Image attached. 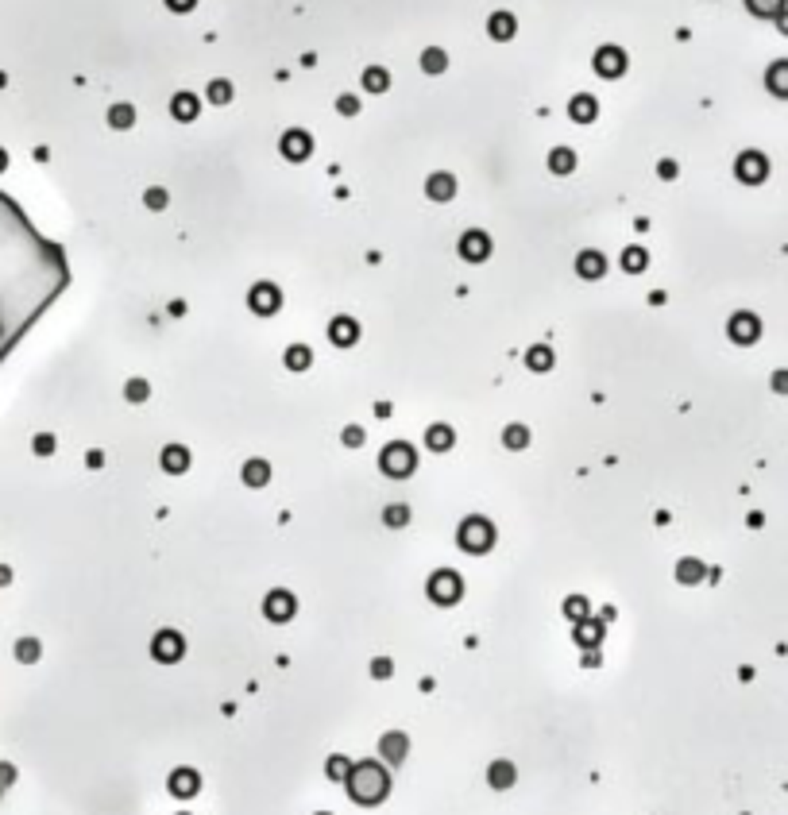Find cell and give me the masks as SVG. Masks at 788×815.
<instances>
[{
	"label": "cell",
	"mask_w": 788,
	"mask_h": 815,
	"mask_svg": "<svg viewBox=\"0 0 788 815\" xmlns=\"http://www.w3.org/2000/svg\"><path fill=\"white\" fill-rule=\"evenodd\" d=\"M344 789L352 796V804L375 808V804H383L386 796H391V773H386L383 761H352V773H348Z\"/></svg>",
	"instance_id": "1"
},
{
	"label": "cell",
	"mask_w": 788,
	"mask_h": 815,
	"mask_svg": "<svg viewBox=\"0 0 788 815\" xmlns=\"http://www.w3.org/2000/svg\"><path fill=\"white\" fill-rule=\"evenodd\" d=\"M457 545L464 549V553H472V556L491 553V549H495V522H487L483 514L464 518L460 529H457Z\"/></svg>",
	"instance_id": "2"
},
{
	"label": "cell",
	"mask_w": 788,
	"mask_h": 815,
	"mask_svg": "<svg viewBox=\"0 0 788 815\" xmlns=\"http://www.w3.org/2000/svg\"><path fill=\"white\" fill-rule=\"evenodd\" d=\"M417 468V452L414 444L406 441H391L383 444V452H379V471H383L386 479H410Z\"/></svg>",
	"instance_id": "3"
},
{
	"label": "cell",
	"mask_w": 788,
	"mask_h": 815,
	"mask_svg": "<svg viewBox=\"0 0 788 815\" xmlns=\"http://www.w3.org/2000/svg\"><path fill=\"white\" fill-rule=\"evenodd\" d=\"M425 591H429V599L437 606H457L464 599V580L452 568H437V572L429 576V584H425Z\"/></svg>",
	"instance_id": "4"
},
{
	"label": "cell",
	"mask_w": 788,
	"mask_h": 815,
	"mask_svg": "<svg viewBox=\"0 0 788 815\" xmlns=\"http://www.w3.org/2000/svg\"><path fill=\"white\" fill-rule=\"evenodd\" d=\"M151 657L159 661V665H174V661L186 657V638L178 630H159L155 638H151Z\"/></svg>",
	"instance_id": "5"
},
{
	"label": "cell",
	"mask_w": 788,
	"mask_h": 815,
	"mask_svg": "<svg viewBox=\"0 0 788 815\" xmlns=\"http://www.w3.org/2000/svg\"><path fill=\"white\" fill-rule=\"evenodd\" d=\"M592 70L599 74V78H607V81L622 78V74H626V51H622V46H614V43H603L599 51L592 54Z\"/></svg>",
	"instance_id": "6"
},
{
	"label": "cell",
	"mask_w": 788,
	"mask_h": 815,
	"mask_svg": "<svg viewBox=\"0 0 788 815\" xmlns=\"http://www.w3.org/2000/svg\"><path fill=\"white\" fill-rule=\"evenodd\" d=\"M734 178L746 186H762L769 178V159L762 151H742V155L734 159Z\"/></svg>",
	"instance_id": "7"
},
{
	"label": "cell",
	"mask_w": 788,
	"mask_h": 815,
	"mask_svg": "<svg viewBox=\"0 0 788 815\" xmlns=\"http://www.w3.org/2000/svg\"><path fill=\"white\" fill-rule=\"evenodd\" d=\"M248 306L255 317H274L282 309V290L274 286V282H255L248 290Z\"/></svg>",
	"instance_id": "8"
},
{
	"label": "cell",
	"mask_w": 788,
	"mask_h": 815,
	"mask_svg": "<svg viewBox=\"0 0 788 815\" xmlns=\"http://www.w3.org/2000/svg\"><path fill=\"white\" fill-rule=\"evenodd\" d=\"M727 336L734 340V344H754V340L762 336V321H757V314H749V309H738V314H730V321H727Z\"/></svg>",
	"instance_id": "9"
},
{
	"label": "cell",
	"mask_w": 788,
	"mask_h": 815,
	"mask_svg": "<svg viewBox=\"0 0 788 815\" xmlns=\"http://www.w3.org/2000/svg\"><path fill=\"white\" fill-rule=\"evenodd\" d=\"M294 611H298V599H294L286 587H274V591L263 595V614H267L271 622H290Z\"/></svg>",
	"instance_id": "10"
},
{
	"label": "cell",
	"mask_w": 788,
	"mask_h": 815,
	"mask_svg": "<svg viewBox=\"0 0 788 815\" xmlns=\"http://www.w3.org/2000/svg\"><path fill=\"white\" fill-rule=\"evenodd\" d=\"M279 151H282V159H286V163H306V159L313 155V136H309L306 128H290L286 136H282Z\"/></svg>",
	"instance_id": "11"
},
{
	"label": "cell",
	"mask_w": 788,
	"mask_h": 815,
	"mask_svg": "<svg viewBox=\"0 0 788 815\" xmlns=\"http://www.w3.org/2000/svg\"><path fill=\"white\" fill-rule=\"evenodd\" d=\"M460 259H468V263H483V259H491V236L487 232H479V229H468L460 236Z\"/></svg>",
	"instance_id": "12"
},
{
	"label": "cell",
	"mask_w": 788,
	"mask_h": 815,
	"mask_svg": "<svg viewBox=\"0 0 788 815\" xmlns=\"http://www.w3.org/2000/svg\"><path fill=\"white\" fill-rule=\"evenodd\" d=\"M425 197L437 205L452 201L457 197V174H449V170H433L429 178H425Z\"/></svg>",
	"instance_id": "13"
},
{
	"label": "cell",
	"mask_w": 788,
	"mask_h": 815,
	"mask_svg": "<svg viewBox=\"0 0 788 815\" xmlns=\"http://www.w3.org/2000/svg\"><path fill=\"white\" fill-rule=\"evenodd\" d=\"M166 789H170V796H178V800H189V796L201 792V773L197 769H174L166 776Z\"/></svg>",
	"instance_id": "14"
},
{
	"label": "cell",
	"mask_w": 788,
	"mask_h": 815,
	"mask_svg": "<svg viewBox=\"0 0 788 815\" xmlns=\"http://www.w3.org/2000/svg\"><path fill=\"white\" fill-rule=\"evenodd\" d=\"M379 754H383L386 765H402L406 754H410V738H406L402 731H386L383 738H379Z\"/></svg>",
	"instance_id": "15"
},
{
	"label": "cell",
	"mask_w": 788,
	"mask_h": 815,
	"mask_svg": "<svg viewBox=\"0 0 788 815\" xmlns=\"http://www.w3.org/2000/svg\"><path fill=\"white\" fill-rule=\"evenodd\" d=\"M159 468H163L166 476H186L189 471V449L186 444H163V452H159Z\"/></svg>",
	"instance_id": "16"
},
{
	"label": "cell",
	"mask_w": 788,
	"mask_h": 815,
	"mask_svg": "<svg viewBox=\"0 0 788 815\" xmlns=\"http://www.w3.org/2000/svg\"><path fill=\"white\" fill-rule=\"evenodd\" d=\"M576 274H580V279H587V282L603 279V274H607V255L595 251V248H584L580 255H576Z\"/></svg>",
	"instance_id": "17"
},
{
	"label": "cell",
	"mask_w": 788,
	"mask_h": 815,
	"mask_svg": "<svg viewBox=\"0 0 788 815\" xmlns=\"http://www.w3.org/2000/svg\"><path fill=\"white\" fill-rule=\"evenodd\" d=\"M487 35L495 43H510L518 35V20H514V12H491L487 16Z\"/></svg>",
	"instance_id": "18"
},
{
	"label": "cell",
	"mask_w": 788,
	"mask_h": 815,
	"mask_svg": "<svg viewBox=\"0 0 788 815\" xmlns=\"http://www.w3.org/2000/svg\"><path fill=\"white\" fill-rule=\"evenodd\" d=\"M572 641H576L580 649H599V646H603V622H599V619H584V622H576Z\"/></svg>",
	"instance_id": "19"
},
{
	"label": "cell",
	"mask_w": 788,
	"mask_h": 815,
	"mask_svg": "<svg viewBox=\"0 0 788 815\" xmlns=\"http://www.w3.org/2000/svg\"><path fill=\"white\" fill-rule=\"evenodd\" d=\"M487 784L491 789H510V784H518V765L514 761H507V757H499V761H491L487 765Z\"/></svg>",
	"instance_id": "20"
},
{
	"label": "cell",
	"mask_w": 788,
	"mask_h": 815,
	"mask_svg": "<svg viewBox=\"0 0 788 815\" xmlns=\"http://www.w3.org/2000/svg\"><path fill=\"white\" fill-rule=\"evenodd\" d=\"M765 89L773 93V97L788 101V59L769 62V70H765Z\"/></svg>",
	"instance_id": "21"
},
{
	"label": "cell",
	"mask_w": 788,
	"mask_h": 815,
	"mask_svg": "<svg viewBox=\"0 0 788 815\" xmlns=\"http://www.w3.org/2000/svg\"><path fill=\"white\" fill-rule=\"evenodd\" d=\"M329 340L336 348H352L356 340H359V325L352 317H332V325H329Z\"/></svg>",
	"instance_id": "22"
},
{
	"label": "cell",
	"mask_w": 788,
	"mask_h": 815,
	"mask_svg": "<svg viewBox=\"0 0 788 815\" xmlns=\"http://www.w3.org/2000/svg\"><path fill=\"white\" fill-rule=\"evenodd\" d=\"M452 444H457V429H452V425L437 421V425L425 429V449H429V452H449Z\"/></svg>",
	"instance_id": "23"
},
{
	"label": "cell",
	"mask_w": 788,
	"mask_h": 815,
	"mask_svg": "<svg viewBox=\"0 0 788 815\" xmlns=\"http://www.w3.org/2000/svg\"><path fill=\"white\" fill-rule=\"evenodd\" d=\"M568 116H572L576 124H592V120L599 116V105H595L592 93H576V97L568 101Z\"/></svg>",
	"instance_id": "24"
},
{
	"label": "cell",
	"mask_w": 788,
	"mask_h": 815,
	"mask_svg": "<svg viewBox=\"0 0 788 815\" xmlns=\"http://www.w3.org/2000/svg\"><path fill=\"white\" fill-rule=\"evenodd\" d=\"M197 112H201V101L194 97V93H174L170 97V116L189 124V120H197Z\"/></svg>",
	"instance_id": "25"
},
{
	"label": "cell",
	"mask_w": 788,
	"mask_h": 815,
	"mask_svg": "<svg viewBox=\"0 0 788 815\" xmlns=\"http://www.w3.org/2000/svg\"><path fill=\"white\" fill-rule=\"evenodd\" d=\"M240 476H244V483H248V487H267V483H271V464L255 456V460L244 464V471H240Z\"/></svg>",
	"instance_id": "26"
},
{
	"label": "cell",
	"mask_w": 788,
	"mask_h": 815,
	"mask_svg": "<svg viewBox=\"0 0 788 815\" xmlns=\"http://www.w3.org/2000/svg\"><path fill=\"white\" fill-rule=\"evenodd\" d=\"M422 70L429 74V78H441V74L449 70V54H444L441 46H425L422 51Z\"/></svg>",
	"instance_id": "27"
},
{
	"label": "cell",
	"mask_w": 788,
	"mask_h": 815,
	"mask_svg": "<svg viewBox=\"0 0 788 815\" xmlns=\"http://www.w3.org/2000/svg\"><path fill=\"white\" fill-rule=\"evenodd\" d=\"M549 170L560 174V178L572 174V170H576V151L572 147H553V151H549Z\"/></svg>",
	"instance_id": "28"
},
{
	"label": "cell",
	"mask_w": 788,
	"mask_h": 815,
	"mask_svg": "<svg viewBox=\"0 0 788 815\" xmlns=\"http://www.w3.org/2000/svg\"><path fill=\"white\" fill-rule=\"evenodd\" d=\"M553 364H557V356H553V348H549V344H534L526 352V367H529V371H549Z\"/></svg>",
	"instance_id": "29"
},
{
	"label": "cell",
	"mask_w": 788,
	"mask_h": 815,
	"mask_svg": "<svg viewBox=\"0 0 788 815\" xmlns=\"http://www.w3.org/2000/svg\"><path fill=\"white\" fill-rule=\"evenodd\" d=\"M788 0H746L749 16H757V20H777V16L784 12Z\"/></svg>",
	"instance_id": "30"
},
{
	"label": "cell",
	"mask_w": 788,
	"mask_h": 815,
	"mask_svg": "<svg viewBox=\"0 0 788 815\" xmlns=\"http://www.w3.org/2000/svg\"><path fill=\"white\" fill-rule=\"evenodd\" d=\"M359 78H364V89L367 93H386V89H391V74H386L383 66H367Z\"/></svg>",
	"instance_id": "31"
},
{
	"label": "cell",
	"mask_w": 788,
	"mask_h": 815,
	"mask_svg": "<svg viewBox=\"0 0 788 815\" xmlns=\"http://www.w3.org/2000/svg\"><path fill=\"white\" fill-rule=\"evenodd\" d=\"M502 444H507L510 452L529 449V429H526V425H518V421H510L507 429H502Z\"/></svg>",
	"instance_id": "32"
},
{
	"label": "cell",
	"mask_w": 788,
	"mask_h": 815,
	"mask_svg": "<svg viewBox=\"0 0 788 815\" xmlns=\"http://www.w3.org/2000/svg\"><path fill=\"white\" fill-rule=\"evenodd\" d=\"M707 576V568H704V561H696V556H684V561L677 564V580L680 584H699Z\"/></svg>",
	"instance_id": "33"
},
{
	"label": "cell",
	"mask_w": 788,
	"mask_h": 815,
	"mask_svg": "<svg viewBox=\"0 0 788 815\" xmlns=\"http://www.w3.org/2000/svg\"><path fill=\"white\" fill-rule=\"evenodd\" d=\"M383 526H391V529L410 526V506H406V502H391V506H383Z\"/></svg>",
	"instance_id": "34"
},
{
	"label": "cell",
	"mask_w": 788,
	"mask_h": 815,
	"mask_svg": "<svg viewBox=\"0 0 788 815\" xmlns=\"http://www.w3.org/2000/svg\"><path fill=\"white\" fill-rule=\"evenodd\" d=\"M348 773H352V761H348L344 754H332L329 761H325V776H329V781L344 784V781H348Z\"/></svg>",
	"instance_id": "35"
},
{
	"label": "cell",
	"mask_w": 788,
	"mask_h": 815,
	"mask_svg": "<svg viewBox=\"0 0 788 815\" xmlns=\"http://www.w3.org/2000/svg\"><path fill=\"white\" fill-rule=\"evenodd\" d=\"M109 124L116 128V131H128L131 124H136V109L124 105V101H120V105H112L109 109Z\"/></svg>",
	"instance_id": "36"
},
{
	"label": "cell",
	"mask_w": 788,
	"mask_h": 815,
	"mask_svg": "<svg viewBox=\"0 0 788 815\" xmlns=\"http://www.w3.org/2000/svg\"><path fill=\"white\" fill-rule=\"evenodd\" d=\"M309 364H313V352L306 344H290L286 348V367L290 371H309Z\"/></svg>",
	"instance_id": "37"
},
{
	"label": "cell",
	"mask_w": 788,
	"mask_h": 815,
	"mask_svg": "<svg viewBox=\"0 0 788 815\" xmlns=\"http://www.w3.org/2000/svg\"><path fill=\"white\" fill-rule=\"evenodd\" d=\"M205 97H209V105H229V101H232V81H224V78L209 81Z\"/></svg>",
	"instance_id": "38"
},
{
	"label": "cell",
	"mask_w": 788,
	"mask_h": 815,
	"mask_svg": "<svg viewBox=\"0 0 788 815\" xmlns=\"http://www.w3.org/2000/svg\"><path fill=\"white\" fill-rule=\"evenodd\" d=\"M649 267V255H645V248H626L622 251V271H630V274H638Z\"/></svg>",
	"instance_id": "39"
},
{
	"label": "cell",
	"mask_w": 788,
	"mask_h": 815,
	"mask_svg": "<svg viewBox=\"0 0 788 815\" xmlns=\"http://www.w3.org/2000/svg\"><path fill=\"white\" fill-rule=\"evenodd\" d=\"M564 614L572 622H584L587 614H592V603H587L584 595H568V599H564Z\"/></svg>",
	"instance_id": "40"
},
{
	"label": "cell",
	"mask_w": 788,
	"mask_h": 815,
	"mask_svg": "<svg viewBox=\"0 0 788 815\" xmlns=\"http://www.w3.org/2000/svg\"><path fill=\"white\" fill-rule=\"evenodd\" d=\"M124 398H128V402H147V398H151V383H147V379H128Z\"/></svg>",
	"instance_id": "41"
},
{
	"label": "cell",
	"mask_w": 788,
	"mask_h": 815,
	"mask_svg": "<svg viewBox=\"0 0 788 815\" xmlns=\"http://www.w3.org/2000/svg\"><path fill=\"white\" fill-rule=\"evenodd\" d=\"M144 205H147V209H166V189L163 186H151L147 194H144Z\"/></svg>",
	"instance_id": "42"
},
{
	"label": "cell",
	"mask_w": 788,
	"mask_h": 815,
	"mask_svg": "<svg viewBox=\"0 0 788 815\" xmlns=\"http://www.w3.org/2000/svg\"><path fill=\"white\" fill-rule=\"evenodd\" d=\"M340 441H344V449H359V444H364V425H344Z\"/></svg>",
	"instance_id": "43"
},
{
	"label": "cell",
	"mask_w": 788,
	"mask_h": 815,
	"mask_svg": "<svg viewBox=\"0 0 788 815\" xmlns=\"http://www.w3.org/2000/svg\"><path fill=\"white\" fill-rule=\"evenodd\" d=\"M336 112H340V116H356V112H359V97H352V93L336 97Z\"/></svg>",
	"instance_id": "44"
},
{
	"label": "cell",
	"mask_w": 788,
	"mask_h": 815,
	"mask_svg": "<svg viewBox=\"0 0 788 815\" xmlns=\"http://www.w3.org/2000/svg\"><path fill=\"white\" fill-rule=\"evenodd\" d=\"M391 672H394V661H386V657H375V661H371V676H375V680H386Z\"/></svg>",
	"instance_id": "45"
},
{
	"label": "cell",
	"mask_w": 788,
	"mask_h": 815,
	"mask_svg": "<svg viewBox=\"0 0 788 815\" xmlns=\"http://www.w3.org/2000/svg\"><path fill=\"white\" fill-rule=\"evenodd\" d=\"M769 386H773L777 394H788V371H773V379H769Z\"/></svg>",
	"instance_id": "46"
},
{
	"label": "cell",
	"mask_w": 788,
	"mask_h": 815,
	"mask_svg": "<svg viewBox=\"0 0 788 815\" xmlns=\"http://www.w3.org/2000/svg\"><path fill=\"white\" fill-rule=\"evenodd\" d=\"M194 4H197V0H166V8H170V12H178V16L194 12Z\"/></svg>",
	"instance_id": "47"
},
{
	"label": "cell",
	"mask_w": 788,
	"mask_h": 815,
	"mask_svg": "<svg viewBox=\"0 0 788 815\" xmlns=\"http://www.w3.org/2000/svg\"><path fill=\"white\" fill-rule=\"evenodd\" d=\"M661 178H677V163L672 159H661V170H657Z\"/></svg>",
	"instance_id": "48"
},
{
	"label": "cell",
	"mask_w": 788,
	"mask_h": 815,
	"mask_svg": "<svg viewBox=\"0 0 788 815\" xmlns=\"http://www.w3.org/2000/svg\"><path fill=\"white\" fill-rule=\"evenodd\" d=\"M35 653H39V646H35V641H20V657H24V661H31Z\"/></svg>",
	"instance_id": "49"
},
{
	"label": "cell",
	"mask_w": 788,
	"mask_h": 815,
	"mask_svg": "<svg viewBox=\"0 0 788 815\" xmlns=\"http://www.w3.org/2000/svg\"><path fill=\"white\" fill-rule=\"evenodd\" d=\"M54 449V437H39L35 441V452H51Z\"/></svg>",
	"instance_id": "50"
},
{
	"label": "cell",
	"mask_w": 788,
	"mask_h": 815,
	"mask_svg": "<svg viewBox=\"0 0 788 815\" xmlns=\"http://www.w3.org/2000/svg\"><path fill=\"white\" fill-rule=\"evenodd\" d=\"M584 665H587V669H595V665H599V653H595V649H587V653H584Z\"/></svg>",
	"instance_id": "51"
},
{
	"label": "cell",
	"mask_w": 788,
	"mask_h": 815,
	"mask_svg": "<svg viewBox=\"0 0 788 815\" xmlns=\"http://www.w3.org/2000/svg\"><path fill=\"white\" fill-rule=\"evenodd\" d=\"M777 31H781V35H788V8H784L781 16H777Z\"/></svg>",
	"instance_id": "52"
},
{
	"label": "cell",
	"mask_w": 788,
	"mask_h": 815,
	"mask_svg": "<svg viewBox=\"0 0 788 815\" xmlns=\"http://www.w3.org/2000/svg\"><path fill=\"white\" fill-rule=\"evenodd\" d=\"M8 166V155H4V151H0V170H4Z\"/></svg>",
	"instance_id": "53"
},
{
	"label": "cell",
	"mask_w": 788,
	"mask_h": 815,
	"mask_svg": "<svg viewBox=\"0 0 788 815\" xmlns=\"http://www.w3.org/2000/svg\"><path fill=\"white\" fill-rule=\"evenodd\" d=\"M317 815H329V811H317Z\"/></svg>",
	"instance_id": "54"
}]
</instances>
